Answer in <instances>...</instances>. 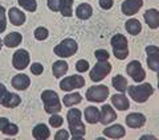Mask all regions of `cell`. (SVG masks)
<instances>
[{
	"label": "cell",
	"instance_id": "1",
	"mask_svg": "<svg viewBox=\"0 0 159 140\" xmlns=\"http://www.w3.org/2000/svg\"><path fill=\"white\" fill-rule=\"evenodd\" d=\"M81 116H82V112L80 111L78 108H70L68 111V124H69V131H70L72 135V139L74 140H80V139H84V135L86 132V128H85V124L81 122Z\"/></svg>",
	"mask_w": 159,
	"mask_h": 140
},
{
	"label": "cell",
	"instance_id": "2",
	"mask_svg": "<svg viewBox=\"0 0 159 140\" xmlns=\"http://www.w3.org/2000/svg\"><path fill=\"white\" fill-rule=\"evenodd\" d=\"M127 93L134 102L145 103L152 95L154 89L150 83H142V85H135V86H129Z\"/></svg>",
	"mask_w": 159,
	"mask_h": 140
},
{
	"label": "cell",
	"instance_id": "3",
	"mask_svg": "<svg viewBox=\"0 0 159 140\" xmlns=\"http://www.w3.org/2000/svg\"><path fill=\"white\" fill-rule=\"evenodd\" d=\"M41 101L44 102V110L47 114H57L61 111L62 104L60 102L58 94L53 90H44L41 93Z\"/></svg>",
	"mask_w": 159,
	"mask_h": 140
},
{
	"label": "cell",
	"instance_id": "4",
	"mask_svg": "<svg viewBox=\"0 0 159 140\" xmlns=\"http://www.w3.org/2000/svg\"><path fill=\"white\" fill-rule=\"evenodd\" d=\"M110 45L113 49L114 57L118 59H125L129 56V48H127V38L121 33L114 34L110 40Z\"/></svg>",
	"mask_w": 159,
	"mask_h": 140
},
{
	"label": "cell",
	"instance_id": "5",
	"mask_svg": "<svg viewBox=\"0 0 159 140\" xmlns=\"http://www.w3.org/2000/svg\"><path fill=\"white\" fill-rule=\"evenodd\" d=\"M77 49H78V45L73 38H65L54 46L53 53L60 58H68L74 56L77 53Z\"/></svg>",
	"mask_w": 159,
	"mask_h": 140
},
{
	"label": "cell",
	"instance_id": "6",
	"mask_svg": "<svg viewBox=\"0 0 159 140\" xmlns=\"http://www.w3.org/2000/svg\"><path fill=\"white\" fill-rule=\"evenodd\" d=\"M85 97L89 102L101 103L105 102L109 97V87L105 85H93L86 90Z\"/></svg>",
	"mask_w": 159,
	"mask_h": 140
},
{
	"label": "cell",
	"instance_id": "7",
	"mask_svg": "<svg viewBox=\"0 0 159 140\" xmlns=\"http://www.w3.org/2000/svg\"><path fill=\"white\" fill-rule=\"evenodd\" d=\"M111 72V63L105 59V61H97L93 69L89 72V76L93 82H101L103 78H106Z\"/></svg>",
	"mask_w": 159,
	"mask_h": 140
},
{
	"label": "cell",
	"instance_id": "8",
	"mask_svg": "<svg viewBox=\"0 0 159 140\" xmlns=\"http://www.w3.org/2000/svg\"><path fill=\"white\" fill-rule=\"evenodd\" d=\"M21 103L20 95L15 93H9L3 83H0V104L7 108H15Z\"/></svg>",
	"mask_w": 159,
	"mask_h": 140
},
{
	"label": "cell",
	"instance_id": "9",
	"mask_svg": "<svg viewBox=\"0 0 159 140\" xmlns=\"http://www.w3.org/2000/svg\"><path fill=\"white\" fill-rule=\"evenodd\" d=\"M85 86V78L80 74H73L66 78H64L60 82V89L62 91H72L74 89H81Z\"/></svg>",
	"mask_w": 159,
	"mask_h": 140
},
{
	"label": "cell",
	"instance_id": "10",
	"mask_svg": "<svg viewBox=\"0 0 159 140\" xmlns=\"http://www.w3.org/2000/svg\"><path fill=\"white\" fill-rule=\"evenodd\" d=\"M126 73H127L129 77L133 78L134 82H143L146 78V72L143 70L141 62L137 61V59H134V61L127 63Z\"/></svg>",
	"mask_w": 159,
	"mask_h": 140
},
{
	"label": "cell",
	"instance_id": "11",
	"mask_svg": "<svg viewBox=\"0 0 159 140\" xmlns=\"http://www.w3.org/2000/svg\"><path fill=\"white\" fill-rule=\"evenodd\" d=\"M31 61V56L27 49H19L12 56V65L16 70H24Z\"/></svg>",
	"mask_w": 159,
	"mask_h": 140
},
{
	"label": "cell",
	"instance_id": "12",
	"mask_svg": "<svg viewBox=\"0 0 159 140\" xmlns=\"http://www.w3.org/2000/svg\"><path fill=\"white\" fill-rule=\"evenodd\" d=\"M146 54H147V66L152 72H159V48L155 45H147L146 46Z\"/></svg>",
	"mask_w": 159,
	"mask_h": 140
},
{
	"label": "cell",
	"instance_id": "13",
	"mask_svg": "<svg viewBox=\"0 0 159 140\" xmlns=\"http://www.w3.org/2000/svg\"><path fill=\"white\" fill-rule=\"evenodd\" d=\"M143 7V0H125L121 4V11L125 16H134Z\"/></svg>",
	"mask_w": 159,
	"mask_h": 140
},
{
	"label": "cell",
	"instance_id": "14",
	"mask_svg": "<svg viewBox=\"0 0 159 140\" xmlns=\"http://www.w3.org/2000/svg\"><path fill=\"white\" fill-rule=\"evenodd\" d=\"M117 119V114L114 111V108L110 104H103L101 107V112H99V122L101 124H110Z\"/></svg>",
	"mask_w": 159,
	"mask_h": 140
},
{
	"label": "cell",
	"instance_id": "15",
	"mask_svg": "<svg viewBox=\"0 0 159 140\" xmlns=\"http://www.w3.org/2000/svg\"><path fill=\"white\" fill-rule=\"evenodd\" d=\"M145 123H146V116L141 112H133L126 116V124L130 128H141L145 126Z\"/></svg>",
	"mask_w": 159,
	"mask_h": 140
},
{
	"label": "cell",
	"instance_id": "16",
	"mask_svg": "<svg viewBox=\"0 0 159 140\" xmlns=\"http://www.w3.org/2000/svg\"><path fill=\"white\" fill-rule=\"evenodd\" d=\"M103 135L109 139H122L126 135V129L122 127V124H113L111 127L103 129Z\"/></svg>",
	"mask_w": 159,
	"mask_h": 140
},
{
	"label": "cell",
	"instance_id": "17",
	"mask_svg": "<svg viewBox=\"0 0 159 140\" xmlns=\"http://www.w3.org/2000/svg\"><path fill=\"white\" fill-rule=\"evenodd\" d=\"M111 103L119 111H126V110L130 108V102H129V99L126 98V95L123 93L111 95Z\"/></svg>",
	"mask_w": 159,
	"mask_h": 140
},
{
	"label": "cell",
	"instance_id": "18",
	"mask_svg": "<svg viewBox=\"0 0 159 140\" xmlns=\"http://www.w3.org/2000/svg\"><path fill=\"white\" fill-rule=\"evenodd\" d=\"M11 85L13 89L16 90H27L29 87V85H31V79L27 74H16L12 79H11Z\"/></svg>",
	"mask_w": 159,
	"mask_h": 140
},
{
	"label": "cell",
	"instance_id": "19",
	"mask_svg": "<svg viewBox=\"0 0 159 140\" xmlns=\"http://www.w3.org/2000/svg\"><path fill=\"white\" fill-rule=\"evenodd\" d=\"M143 19H145V23L148 25L150 29H157L159 28V11L157 9H147L143 15Z\"/></svg>",
	"mask_w": 159,
	"mask_h": 140
},
{
	"label": "cell",
	"instance_id": "20",
	"mask_svg": "<svg viewBox=\"0 0 159 140\" xmlns=\"http://www.w3.org/2000/svg\"><path fill=\"white\" fill-rule=\"evenodd\" d=\"M8 19H9V21H11L13 25H16V27L23 25V24L25 23V20H27L24 12H21L16 7L9 8V11H8Z\"/></svg>",
	"mask_w": 159,
	"mask_h": 140
},
{
	"label": "cell",
	"instance_id": "21",
	"mask_svg": "<svg viewBox=\"0 0 159 140\" xmlns=\"http://www.w3.org/2000/svg\"><path fill=\"white\" fill-rule=\"evenodd\" d=\"M3 41L7 48H16L21 44L23 36H21V33H19V32H11L7 34L6 38H3Z\"/></svg>",
	"mask_w": 159,
	"mask_h": 140
},
{
	"label": "cell",
	"instance_id": "22",
	"mask_svg": "<svg viewBox=\"0 0 159 140\" xmlns=\"http://www.w3.org/2000/svg\"><path fill=\"white\" fill-rule=\"evenodd\" d=\"M32 135H33V138L37 139V140H47V139H49L51 131H49V128H48L47 124L40 123V124H37V126L32 129Z\"/></svg>",
	"mask_w": 159,
	"mask_h": 140
},
{
	"label": "cell",
	"instance_id": "23",
	"mask_svg": "<svg viewBox=\"0 0 159 140\" xmlns=\"http://www.w3.org/2000/svg\"><path fill=\"white\" fill-rule=\"evenodd\" d=\"M84 115H85V120L90 124H96L99 122V110L96 106L86 107L85 111H84Z\"/></svg>",
	"mask_w": 159,
	"mask_h": 140
},
{
	"label": "cell",
	"instance_id": "24",
	"mask_svg": "<svg viewBox=\"0 0 159 140\" xmlns=\"http://www.w3.org/2000/svg\"><path fill=\"white\" fill-rule=\"evenodd\" d=\"M76 15H77V17L80 20H88L93 15V7L88 3L80 4V6L77 7V9H76Z\"/></svg>",
	"mask_w": 159,
	"mask_h": 140
},
{
	"label": "cell",
	"instance_id": "25",
	"mask_svg": "<svg viewBox=\"0 0 159 140\" xmlns=\"http://www.w3.org/2000/svg\"><path fill=\"white\" fill-rule=\"evenodd\" d=\"M68 62L66 61H56L53 65H52V72H53V76L56 78H61L62 76H65L66 72H68Z\"/></svg>",
	"mask_w": 159,
	"mask_h": 140
},
{
	"label": "cell",
	"instance_id": "26",
	"mask_svg": "<svg viewBox=\"0 0 159 140\" xmlns=\"http://www.w3.org/2000/svg\"><path fill=\"white\" fill-rule=\"evenodd\" d=\"M125 28H126L129 34L137 36V34H139L142 31V24L139 23L137 19H129L126 21V24H125Z\"/></svg>",
	"mask_w": 159,
	"mask_h": 140
},
{
	"label": "cell",
	"instance_id": "27",
	"mask_svg": "<svg viewBox=\"0 0 159 140\" xmlns=\"http://www.w3.org/2000/svg\"><path fill=\"white\" fill-rule=\"evenodd\" d=\"M111 83H113V87L116 89L118 93H125L126 90H127V87H129L127 86V79L123 77V76H121V74H118V76H114Z\"/></svg>",
	"mask_w": 159,
	"mask_h": 140
},
{
	"label": "cell",
	"instance_id": "28",
	"mask_svg": "<svg viewBox=\"0 0 159 140\" xmlns=\"http://www.w3.org/2000/svg\"><path fill=\"white\" fill-rule=\"evenodd\" d=\"M82 101V97L80 93H70V94H66L65 97L62 98V103L69 108V107H73L76 104L81 103Z\"/></svg>",
	"mask_w": 159,
	"mask_h": 140
},
{
	"label": "cell",
	"instance_id": "29",
	"mask_svg": "<svg viewBox=\"0 0 159 140\" xmlns=\"http://www.w3.org/2000/svg\"><path fill=\"white\" fill-rule=\"evenodd\" d=\"M72 7H73V0H62L61 2V9H60V12H61L64 17H70L73 15Z\"/></svg>",
	"mask_w": 159,
	"mask_h": 140
},
{
	"label": "cell",
	"instance_id": "30",
	"mask_svg": "<svg viewBox=\"0 0 159 140\" xmlns=\"http://www.w3.org/2000/svg\"><path fill=\"white\" fill-rule=\"evenodd\" d=\"M19 6L24 8L27 12H34L37 9V3L36 0H17Z\"/></svg>",
	"mask_w": 159,
	"mask_h": 140
},
{
	"label": "cell",
	"instance_id": "31",
	"mask_svg": "<svg viewBox=\"0 0 159 140\" xmlns=\"http://www.w3.org/2000/svg\"><path fill=\"white\" fill-rule=\"evenodd\" d=\"M34 38L39 40V41H44L48 36H49V31L45 27H37L34 29Z\"/></svg>",
	"mask_w": 159,
	"mask_h": 140
},
{
	"label": "cell",
	"instance_id": "32",
	"mask_svg": "<svg viewBox=\"0 0 159 140\" xmlns=\"http://www.w3.org/2000/svg\"><path fill=\"white\" fill-rule=\"evenodd\" d=\"M4 135H8V136H15V135H17L19 133V127H17V124H15V123H11L9 122L6 127L3 128V131H2Z\"/></svg>",
	"mask_w": 159,
	"mask_h": 140
},
{
	"label": "cell",
	"instance_id": "33",
	"mask_svg": "<svg viewBox=\"0 0 159 140\" xmlns=\"http://www.w3.org/2000/svg\"><path fill=\"white\" fill-rule=\"evenodd\" d=\"M49 124H51L52 127H54V128L61 127L64 124V118L61 116V115H58V112L57 114H52L51 118H49Z\"/></svg>",
	"mask_w": 159,
	"mask_h": 140
},
{
	"label": "cell",
	"instance_id": "34",
	"mask_svg": "<svg viewBox=\"0 0 159 140\" xmlns=\"http://www.w3.org/2000/svg\"><path fill=\"white\" fill-rule=\"evenodd\" d=\"M7 29V19H6V8L0 6V33Z\"/></svg>",
	"mask_w": 159,
	"mask_h": 140
},
{
	"label": "cell",
	"instance_id": "35",
	"mask_svg": "<svg viewBox=\"0 0 159 140\" xmlns=\"http://www.w3.org/2000/svg\"><path fill=\"white\" fill-rule=\"evenodd\" d=\"M61 2L62 0H47V6L51 11L58 12L61 9Z\"/></svg>",
	"mask_w": 159,
	"mask_h": 140
},
{
	"label": "cell",
	"instance_id": "36",
	"mask_svg": "<svg viewBox=\"0 0 159 140\" xmlns=\"http://www.w3.org/2000/svg\"><path fill=\"white\" fill-rule=\"evenodd\" d=\"M94 57L97 58V61H105V59H109L110 54H109V52L105 50V49H97V50L94 52Z\"/></svg>",
	"mask_w": 159,
	"mask_h": 140
},
{
	"label": "cell",
	"instance_id": "37",
	"mask_svg": "<svg viewBox=\"0 0 159 140\" xmlns=\"http://www.w3.org/2000/svg\"><path fill=\"white\" fill-rule=\"evenodd\" d=\"M76 70L78 73H85L89 70V62L86 59H78L76 62Z\"/></svg>",
	"mask_w": 159,
	"mask_h": 140
},
{
	"label": "cell",
	"instance_id": "38",
	"mask_svg": "<svg viewBox=\"0 0 159 140\" xmlns=\"http://www.w3.org/2000/svg\"><path fill=\"white\" fill-rule=\"evenodd\" d=\"M31 72L34 76H40V74H43V72H44V66L40 62H34L31 65Z\"/></svg>",
	"mask_w": 159,
	"mask_h": 140
},
{
	"label": "cell",
	"instance_id": "39",
	"mask_svg": "<svg viewBox=\"0 0 159 140\" xmlns=\"http://www.w3.org/2000/svg\"><path fill=\"white\" fill-rule=\"evenodd\" d=\"M54 139L56 140H68L69 139V132L66 129H60V131L56 132L54 135Z\"/></svg>",
	"mask_w": 159,
	"mask_h": 140
},
{
	"label": "cell",
	"instance_id": "40",
	"mask_svg": "<svg viewBox=\"0 0 159 140\" xmlns=\"http://www.w3.org/2000/svg\"><path fill=\"white\" fill-rule=\"evenodd\" d=\"M98 4H99V7H101L102 9L107 11V9H110L113 7L114 0H98Z\"/></svg>",
	"mask_w": 159,
	"mask_h": 140
},
{
	"label": "cell",
	"instance_id": "41",
	"mask_svg": "<svg viewBox=\"0 0 159 140\" xmlns=\"http://www.w3.org/2000/svg\"><path fill=\"white\" fill-rule=\"evenodd\" d=\"M8 123H9V120H8L7 118H0V132L3 131V128L6 127Z\"/></svg>",
	"mask_w": 159,
	"mask_h": 140
},
{
	"label": "cell",
	"instance_id": "42",
	"mask_svg": "<svg viewBox=\"0 0 159 140\" xmlns=\"http://www.w3.org/2000/svg\"><path fill=\"white\" fill-rule=\"evenodd\" d=\"M145 139H154V140H155L157 138H155V136H145V135H143V136H141V140H145Z\"/></svg>",
	"mask_w": 159,
	"mask_h": 140
},
{
	"label": "cell",
	"instance_id": "43",
	"mask_svg": "<svg viewBox=\"0 0 159 140\" xmlns=\"http://www.w3.org/2000/svg\"><path fill=\"white\" fill-rule=\"evenodd\" d=\"M3 44H4V41H3V38H0V50H2V46H3Z\"/></svg>",
	"mask_w": 159,
	"mask_h": 140
},
{
	"label": "cell",
	"instance_id": "44",
	"mask_svg": "<svg viewBox=\"0 0 159 140\" xmlns=\"http://www.w3.org/2000/svg\"><path fill=\"white\" fill-rule=\"evenodd\" d=\"M158 89H159V72H158Z\"/></svg>",
	"mask_w": 159,
	"mask_h": 140
}]
</instances>
